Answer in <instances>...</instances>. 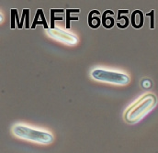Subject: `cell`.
Wrapping results in <instances>:
<instances>
[{
  "label": "cell",
  "instance_id": "1",
  "mask_svg": "<svg viewBox=\"0 0 158 153\" xmlns=\"http://www.w3.org/2000/svg\"><path fill=\"white\" fill-rule=\"evenodd\" d=\"M11 132L17 139L39 145H50L54 140V137L50 131L35 128L24 124L14 125L11 128Z\"/></svg>",
  "mask_w": 158,
  "mask_h": 153
},
{
  "label": "cell",
  "instance_id": "2",
  "mask_svg": "<svg viewBox=\"0 0 158 153\" xmlns=\"http://www.w3.org/2000/svg\"><path fill=\"white\" fill-rule=\"evenodd\" d=\"M157 98L154 94H146L132 104L125 112L124 118L130 124L139 122L156 105Z\"/></svg>",
  "mask_w": 158,
  "mask_h": 153
},
{
  "label": "cell",
  "instance_id": "3",
  "mask_svg": "<svg viewBox=\"0 0 158 153\" xmlns=\"http://www.w3.org/2000/svg\"><path fill=\"white\" fill-rule=\"evenodd\" d=\"M91 77L96 81L113 83L117 85H126L130 83V77L128 74L103 69H94L91 72Z\"/></svg>",
  "mask_w": 158,
  "mask_h": 153
},
{
  "label": "cell",
  "instance_id": "4",
  "mask_svg": "<svg viewBox=\"0 0 158 153\" xmlns=\"http://www.w3.org/2000/svg\"><path fill=\"white\" fill-rule=\"evenodd\" d=\"M46 33L49 37H51L53 39H56L62 43H64L66 45H76L78 41L77 37L70 32L64 31L61 29L55 28V29H48L46 30Z\"/></svg>",
  "mask_w": 158,
  "mask_h": 153
},
{
  "label": "cell",
  "instance_id": "5",
  "mask_svg": "<svg viewBox=\"0 0 158 153\" xmlns=\"http://www.w3.org/2000/svg\"><path fill=\"white\" fill-rule=\"evenodd\" d=\"M131 26L136 30L143 28L144 25V15H143V11H141L139 9L134 10L131 14Z\"/></svg>",
  "mask_w": 158,
  "mask_h": 153
},
{
  "label": "cell",
  "instance_id": "6",
  "mask_svg": "<svg viewBox=\"0 0 158 153\" xmlns=\"http://www.w3.org/2000/svg\"><path fill=\"white\" fill-rule=\"evenodd\" d=\"M100 12L98 10H91L88 14V26L91 29H98L102 25V20L99 18Z\"/></svg>",
  "mask_w": 158,
  "mask_h": 153
},
{
  "label": "cell",
  "instance_id": "7",
  "mask_svg": "<svg viewBox=\"0 0 158 153\" xmlns=\"http://www.w3.org/2000/svg\"><path fill=\"white\" fill-rule=\"evenodd\" d=\"M111 16H114V12L112 10H105L104 13L102 14V25L104 28L106 29H112L115 25V19L113 18V17Z\"/></svg>",
  "mask_w": 158,
  "mask_h": 153
},
{
  "label": "cell",
  "instance_id": "8",
  "mask_svg": "<svg viewBox=\"0 0 158 153\" xmlns=\"http://www.w3.org/2000/svg\"><path fill=\"white\" fill-rule=\"evenodd\" d=\"M37 25H42L45 30L49 29L47 21H46V18H45V16H44V13H43V10L41 8H39L36 11L35 17H34V19H33V23L31 25V29L34 30Z\"/></svg>",
  "mask_w": 158,
  "mask_h": 153
},
{
  "label": "cell",
  "instance_id": "9",
  "mask_svg": "<svg viewBox=\"0 0 158 153\" xmlns=\"http://www.w3.org/2000/svg\"><path fill=\"white\" fill-rule=\"evenodd\" d=\"M25 21V28L26 29H30L31 28L30 25V9L29 8H24L22 11V17L20 19V26L18 29H22L23 28V22Z\"/></svg>",
  "mask_w": 158,
  "mask_h": 153
},
{
  "label": "cell",
  "instance_id": "10",
  "mask_svg": "<svg viewBox=\"0 0 158 153\" xmlns=\"http://www.w3.org/2000/svg\"><path fill=\"white\" fill-rule=\"evenodd\" d=\"M73 12H80V9L78 8H76V9H70V8H67L66 10H65V13H66V25H65V27H66V29L67 30H69L70 28H71V25H70V22L72 21V20H76V21H77L79 19L78 17H72L71 16V14L73 13Z\"/></svg>",
  "mask_w": 158,
  "mask_h": 153
},
{
  "label": "cell",
  "instance_id": "11",
  "mask_svg": "<svg viewBox=\"0 0 158 153\" xmlns=\"http://www.w3.org/2000/svg\"><path fill=\"white\" fill-rule=\"evenodd\" d=\"M117 27L118 29H121V30H124L126 28H128L129 24H130V19L128 18V17L126 16H121L120 13L118 12V17H117Z\"/></svg>",
  "mask_w": 158,
  "mask_h": 153
},
{
  "label": "cell",
  "instance_id": "12",
  "mask_svg": "<svg viewBox=\"0 0 158 153\" xmlns=\"http://www.w3.org/2000/svg\"><path fill=\"white\" fill-rule=\"evenodd\" d=\"M11 14V29H15V22H17V26L18 28L20 26V20L19 18V14H18V10L16 8H12L10 11Z\"/></svg>",
  "mask_w": 158,
  "mask_h": 153
},
{
  "label": "cell",
  "instance_id": "13",
  "mask_svg": "<svg viewBox=\"0 0 158 153\" xmlns=\"http://www.w3.org/2000/svg\"><path fill=\"white\" fill-rule=\"evenodd\" d=\"M56 10L55 8H52L50 10V15H51V29H55V20H60L62 21L64 19L63 17H56Z\"/></svg>",
  "mask_w": 158,
  "mask_h": 153
},
{
  "label": "cell",
  "instance_id": "14",
  "mask_svg": "<svg viewBox=\"0 0 158 153\" xmlns=\"http://www.w3.org/2000/svg\"><path fill=\"white\" fill-rule=\"evenodd\" d=\"M147 17H150V29L154 30L155 29V10H151L146 14Z\"/></svg>",
  "mask_w": 158,
  "mask_h": 153
}]
</instances>
